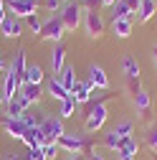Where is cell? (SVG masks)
<instances>
[{
    "label": "cell",
    "instance_id": "obj_1",
    "mask_svg": "<svg viewBox=\"0 0 157 160\" xmlns=\"http://www.w3.org/2000/svg\"><path fill=\"white\" fill-rule=\"evenodd\" d=\"M58 18H61L66 31H76L81 26V21H84V5L81 3H66L61 8V13H58Z\"/></svg>",
    "mask_w": 157,
    "mask_h": 160
},
{
    "label": "cell",
    "instance_id": "obj_2",
    "mask_svg": "<svg viewBox=\"0 0 157 160\" xmlns=\"http://www.w3.org/2000/svg\"><path fill=\"white\" fill-rule=\"evenodd\" d=\"M38 127H41V132H43V137H46V145H48V142H58V140L66 135L61 117H43Z\"/></svg>",
    "mask_w": 157,
    "mask_h": 160
},
{
    "label": "cell",
    "instance_id": "obj_3",
    "mask_svg": "<svg viewBox=\"0 0 157 160\" xmlns=\"http://www.w3.org/2000/svg\"><path fill=\"white\" fill-rule=\"evenodd\" d=\"M64 33H66V28H64V23H61V18H58V15H51L48 21H43L38 38H41V41H53V43H61V36H64Z\"/></svg>",
    "mask_w": 157,
    "mask_h": 160
},
{
    "label": "cell",
    "instance_id": "obj_4",
    "mask_svg": "<svg viewBox=\"0 0 157 160\" xmlns=\"http://www.w3.org/2000/svg\"><path fill=\"white\" fill-rule=\"evenodd\" d=\"M84 28H86V36L89 38H102L104 36V21H102V13H96V10H89L86 15H84Z\"/></svg>",
    "mask_w": 157,
    "mask_h": 160
},
{
    "label": "cell",
    "instance_id": "obj_5",
    "mask_svg": "<svg viewBox=\"0 0 157 160\" xmlns=\"http://www.w3.org/2000/svg\"><path fill=\"white\" fill-rule=\"evenodd\" d=\"M8 10L15 18H31L38 10V0H8Z\"/></svg>",
    "mask_w": 157,
    "mask_h": 160
},
{
    "label": "cell",
    "instance_id": "obj_6",
    "mask_svg": "<svg viewBox=\"0 0 157 160\" xmlns=\"http://www.w3.org/2000/svg\"><path fill=\"white\" fill-rule=\"evenodd\" d=\"M3 130L10 135V137H15V140H23V135H26V130H28V122L23 117H18V119H13V117H3Z\"/></svg>",
    "mask_w": 157,
    "mask_h": 160
},
{
    "label": "cell",
    "instance_id": "obj_7",
    "mask_svg": "<svg viewBox=\"0 0 157 160\" xmlns=\"http://www.w3.org/2000/svg\"><path fill=\"white\" fill-rule=\"evenodd\" d=\"M26 51H15V58H13V66H10V74L15 76V82H18V89L23 87V79H26Z\"/></svg>",
    "mask_w": 157,
    "mask_h": 160
},
{
    "label": "cell",
    "instance_id": "obj_8",
    "mask_svg": "<svg viewBox=\"0 0 157 160\" xmlns=\"http://www.w3.org/2000/svg\"><path fill=\"white\" fill-rule=\"evenodd\" d=\"M71 97L76 99V104H86L89 99L94 97V84L89 82V79L86 82H76V87L71 89Z\"/></svg>",
    "mask_w": 157,
    "mask_h": 160
},
{
    "label": "cell",
    "instance_id": "obj_9",
    "mask_svg": "<svg viewBox=\"0 0 157 160\" xmlns=\"http://www.w3.org/2000/svg\"><path fill=\"white\" fill-rule=\"evenodd\" d=\"M18 97L31 107V104H36L38 99L43 97V89H41V84H23L21 89H18Z\"/></svg>",
    "mask_w": 157,
    "mask_h": 160
},
{
    "label": "cell",
    "instance_id": "obj_10",
    "mask_svg": "<svg viewBox=\"0 0 157 160\" xmlns=\"http://www.w3.org/2000/svg\"><path fill=\"white\" fill-rule=\"evenodd\" d=\"M64 66H66V46H64V43H56L53 51H51V69H53V76L61 74Z\"/></svg>",
    "mask_w": 157,
    "mask_h": 160
},
{
    "label": "cell",
    "instance_id": "obj_11",
    "mask_svg": "<svg viewBox=\"0 0 157 160\" xmlns=\"http://www.w3.org/2000/svg\"><path fill=\"white\" fill-rule=\"evenodd\" d=\"M134 107H137V112H140V117L142 119H150V114H152V97H150V92H140L134 97Z\"/></svg>",
    "mask_w": 157,
    "mask_h": 160
},
{
    "label": "cell",
    "instance_id": "obj_12",
    "mask_svg": "<svg viewBox=\"0 0 157 160\" xmlns=\"http://www.w3.org/2000/svg\"><path fill=\"white\" fill-rule=\"evenodd\" d=\"M89 82L96 89H109V76L104 74L102 66H89Z\"/></svg>",
    "mask_w": 157,
    "mask_h": 160
},
{
    "label": "cell",
    "instance_id": "obj_13",
    "mask_svg": "<svg viewBox=\"0 0 157 160\" xmlns=\"http://www.w3.org/2000/svg\"><path fill=\"white\" fill-rule=\"evenodd\" d=\"M0 31H3V36H5V38H18L23 28H21V23L15 21V15H8L5 21L0 23Z\"/></svg>",
    "mask_w": 157,
    "mask_h": 160
},
{
    "label": "cell",
    "instance_id": "obj_14",
    "mask_svg": "<svg viewBox=\"0 0 157 160\" xmlns=\"http://www.w3.org/2000/svg\"><path fill=\"white\" fill-rule=\"evenodd\" d=\"M155 13H157V3H155V0H142L140 10H137V23H147V21H152Z\"/></svg>",
    "mask_w": 157,
    "mask_h": 160
},
{
    "label": "cell",
    "instance_id": "obj_15",
    "mask_svg": "<svg viewBox=\"0 0 157 160\" xmlns=\"http://www.w3.org/2000/svg\"><path fill=\"white\" fill-rule=\"evenodd\" d=\"M46 92H48L53 99H58V102H64V99L71 94V92H66V89H64V84L58 82L56 76H51V79H48V84H46Z\"/></svg>",
    "mask_w": 157,
    "mask_h": 160
},
{
    "label": "cell",
    "instance_id": "obj_16",
    "mask_svg": "<svg viewBox=\"0 0 157 160\" xmlns=\"http://www.w3.org/2000/svg\"><path fill=\"white\" fill-rule=\"evenodd\" d=\"M132 23H134V21H129V18L112 21V33H114L117 38H129V36H132Z\"/></svg>",
    "mask_w": 157,
    "mask_h": 160
},
{
    "label": "cell",
    "instance_id": "obj_17",
    "mask_svg": "<svg viewBox=\"0 0 157 160\" xmlns=\"http://www.w3.org/2000/svg\"><path fill=\"white\" fill-rule=\"evenodd\" d=\"M122 71H124V79H140V64H137L132 56L122 58Z\"/></svg>",
    "mask_w": 157,
    "mask_h": 160
},
{
    "label": "cell",
    "instance_id": "obj_18",
    "mask_svg": "<svg viewBox=\"0 0 157 160\" xmlns=\"http://www.w3.org/2000/svg\"><path fill=\"white\" fill-rule=\"evenodd\" d=\"M112 18H114V21H122V18H129V21H132L134 13L129 10V5L124 3V0H117V3L112 5Z\"/></svg>",
    "mask_w": 157,
    "mask_h": 160
},
{
    "label": "cell",
    "instance_id": "obj_19",
    "mask_svg": "<svg viewBox=\"0 0 157 160\" xmlns=\"http://www.w3.org/2000/svg\"><path fill=\"white\" fill-rule=\"evenodd\" d=\"M26 109H28V104L23 102L21 97H15V99H10V102H8V117H13V119L23 117V114H26Z\"/></svg>",
    "mask_w": 157,
    "mask_h": 160
},
{
    "label": "cell",
    "instance_id": "obj_20",
    "mask_svg": "<svg viewBox=\"0 0 157 160\" xmlns=\"http://www.w3.org/2000/svg\"><path fill=\"white\" fill-rule=\"evenodd\" d=\"M58 82L64 84V89H66V92H71V89L76 87V76H74V66H69V64H66V66L61 69V74H58Z\"/></svg>",
    "mask_w": 157,
    "mask_h": 160
},
{
    "label": "cell",
    "instance_id": "obj_21",
    "mask_svg": "<svg viewBox=\"0 0 157 160\" xmlns=\"http://www.w3.org/2000/svg\"><path fill=\"white\" fill-rule=\"evenodd\" d=\"M137 152H140V145H137V140H134V137H124L117 155H132V158H137Z\"/></svg>",
    "mask_w": 157,
    "mask_h": 160
},
{
    "label": "cell",
    "instance_id": "obj_22",
    "mask_svg": "<svg viewBox=\"0 0 157 160\" xmlns=\"http://www.w3.org/2000/svg\"><path fill=\"white\" fill-rule=\"evenodd\" d=\"M43 82V69L41 66H28L26 69V79H23V84H41Z\"/></svg>",
    "mask_w": 157,
    "mask_h": 160
},
{
    "label": "cell",
    "instance_id": "obj_23",
    "mask_svg": "<svg viewBox=\"0 0 157 160\" xmlns=\"http://www.w3.org/2000/svg\"><path fill=\"white\" fill-rule=\"evenodd\" d=\"M102 145L104 148H109V150H114V152H119V145H122V137L117 135L114 130H109L104 137H102Z\"/></svg>",
    "mask_w": 157,
    "mask_h": 160
},
{
    "label": "cell",
    "instance_id": "obj_24",
    "mask_svg": "<svg viewBox=\"0 0 157 160\" xmlns=\"http://www.w3.org/2000/svg\"><path fill=\"white\" fill-rule=\"evenodd\" d=\"M74 112H76V99L69 94L61 102V112H58V114H61V119H69V117H74Z\"/></svg>",
    "mask_w": 157,
    "mask_h": 160
},
{
    "label": "cell",
    "instance_id": "obj_25",
    "mask_svg": "<svg viewBox=\"0 0 157 160\" xmlns=\"http://www.w3.org/2000/svg\"><path fill=\"white\" fill-rule=\"evenodd\" d=\"M114 132L119 135L122 140H124V137H132V132H134V122H132V119H124V122H119V125L114 127Z\"/></svg>",
    "mask_w": 157,
    "mask_h": 160
},
{
    "label": "cell",
    "instance_id": "obj_26",
    "mask_svg": "<svg viewBox=\"0 0 157 160\" xmlns=\"http://www.w3.org/2000/svg\"><path fill=\"white\" fill-rule=\"evenodd\" d=\"M38 8H43L48 13H58L64 8V3H61V0H38Z\"/></svg>",
    "mask_w": 157,
    "mask_h": 160
},
{
    "label": "cell",
    "instance_id": "obj_27",
    "mask_svg": "<svg viewBox=\"0 0 157 160\" xmlns=\"http://www.w3.org/2000/svg\"><path fill=\"white\" fill-rule=\"evenodd\" d=\"M145 140H147V148L157 155V125H152L150 130H147V135H145Z\"/></svg>",
    "mask_w": 157,
    "mask_h": 160
},
{
    "label": "cell",
    "instance_id": "obj_28",
    "mask_svg": "<svg viewBox=\"0 0 157 160\" xmlns=\"http://www.w3.org/2000/svg\"><path fill=\"white\" fill-rule=\"evenodd\" d=\"M58 142H48V145H43V155H46V160H53L56 155H58Z\"/></svg>",
    "mask_w": 157,
    "mask_h": 160
},
{
    "label": "cell",
    "instance_id": "obj_29",
    "mask_svg": "<svg viewBox=\"0 0 157 160\" xmlns=\"http://www.w3.org/2000/svg\"><path fill=\"white\" fill-rule=\"evenodd\" d=\"M81 5H84L86 10H96V13H99L104 3H102V0H84V3H81Z\"/></svg>",
    "mask_w": 157,
    "mask_h": 160
},
{
    "label": "cell",
    "instance_id": "obj_30",
    "mask_svg": "<svg viewBox=\"0 0 157 160\" xmlns=\"http://www.w3.org/2000/svg\"><path fill=\"white\" fill-rule=\"evenodd\" d=\"M26 21H28V26H31V28H33L36 33H41V26H43V23H41V21H38V18H36V15H31V18H26Z\"/></svg>",
    "mask_w": 157,
    "mask_h": 160
},
{
    "label": "cell",
    "instance_id": "obj_31",
    "mask_svg": "<svg viewBox=\"0 0 157 160\" xmlns=\"http://www.w3.org/2000/svg\"><path fill=\"white\" fill-rule=\"evenodd\" d=\"M124 3L129 5V10H132V13H137V10H140V5H142V0H124Z\"/></svg>",
    "mask_w": 157,
    "mask_h": 160
},
{
    "label": "cell",
    "instance_id": "obj_32",
    "mask_svg": "<svg viewBox=\"0 0 157 160\" xmlns=\"http://www.w3.org/2000/svg\"><path fill=\"white\" fill-rule=\"evenodd\" d=\"M5 18H8V13H5V3H3V0H0V23H3Z\"/></svg>",
    "mask_w": 157,
    "mask_h": 160
},
{
    "label": "cell",
    "instance_id": "obj_33",
    "mask_svg": "<svg viewBox=\"0 0 157 160\" xmlns=\"http://www.w3.org/2000/svg\"><path fill=\"white\" fill-rule=\"evenodd\" d=\"M86 160H107V158L99 155V152H91V155H86Z\"/></svg>",
    "mask_w": 157,
    "mask_h": 160
},
{
    "label": "cell",
    "instance_id": "obj_34",
    "mask_svg": "<svg viewBox=\"0 0 157 160\" xmlns=\"http://www.w3.org/2000/svg\"><path fill=\"white\" fill-rule=\"evenodd\" d=\"M3 104H8V99H5V94H3V89H0V107Z\"/></svg>",
    "mask_w": 157,
    "mask_h": 160
},
{
    "label": "cell",
    "instance_id": "obj_35",
    "mask_svg": "<svg viewBox=\"0 0 157 160\" xmlns=\"http://www.w3.org/2000/svg\"><path fill=\"white\" fill-rule=\"evenodd\" d=\"M152 61H155V66H157V43H155V48H152Z\"/></svg>",
    "mask_w": 157,
    "mask_h": 160
},
{
    "label": "cell",
    "instance_id": "obj_36",
    "mask_svg": "<svg viewBox=\"0 0 157 160\" xmlns=\"http://www.w3.org/2000/svg\"><path fill=\"white\" fill-rule=\"evenodd\" d=\"M69 160H86V158H84V155H71Z\"/></svg>",
    "mask_w": 157,
    "mask_h": 160
},
{
    "label": "cell",
    "instance_id": "obj_37",
    "mask_svg": "<svg viewBox=\"0 0 157 160\" xmlns=\"http://www.w3.org/2000/svg\"><path fill=\"white\" fill-rule=\"evenodd\" d=\"M119 160H137V158H132V155H119Z\"/></svg>",
    "mask_w": 157,
    "mask_h": 160
},
{
    "label": "cell",
    "instance_id": "obj_38",
    "mask_svg": "<svg viewBox=\"0 0 157 160\" xmlns=\"http://www.w3.org/2000/svg\"><path fill=\"white\" fill-rule=\"evenodd\" d=\"M102 3H104V5H114V3H117V0H102Z\"/></svg>",
    "mask_w": 157,
    "mask_h": 160
},
{
    "label": "cell",
    "instance_id": "obj_39",
    "mask_svg": "<svg viewBox=\"0 0 157 160\" xmlns=\"http://www.w3.org/2000/svg\"><path fill=\"white\" fill-rule=\"evenodd\" d=\"M3 69H5V64H3V58H0V74H3Z\"/></svg>",
    "mask_w": 157,
    "mask_h": 160
},
{
    "label": "cell",
    "instance_id": "obj_40",
    "mask_svg": "<svg viewBox=\"0 0 157 160\" xmlns=\"http://www.w3.org/2000/svg\"><path fill=\"white\" fill-rule=\"evenodd\" d=\"M8 160H23V158H15V155H10V158H8Z\"/></svg>",
    "mask_w": 157,
    "mask_h": 160
},
{
    "label": "cell",
    "instance_id": "obj_41",
    "mask_svg": "<svg viewBox=\"0 0 157 160\" xmlns=\"http://www.w3.org/2000/svg\"><path fill=\"white\" fill-rule=\"evenodd\" d=\"M61 3H69V0H61Z\"/></svg>",
    "mask_w": 157,
    "mask_h": 160
},
{
    "label": "cell",
    "instance_id": "obj_42",
    "mask_svg": "<svg viewBox=\"0 0 157 160\" xmlns=\"http://www.w3.org/2000/svg\"><path fill=\"white\" fill-rule=\"evenodd\" d=\"M155 160H157V155H155Z\"/></svg>",
    "mask_w": 157,
    "mask_h": 160
}]
</instances>
